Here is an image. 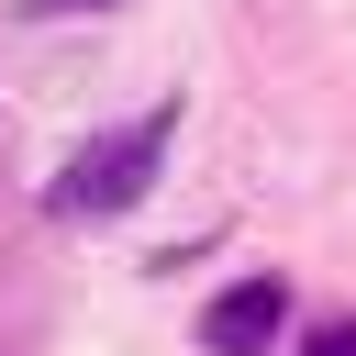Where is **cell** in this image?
<instances>
[{
    "mask_svg": "<svg viewBox=\"0 0 356 356\" xmlns=\"http://www.w3.org/2000/svg\"><path fill=\"white\" fill-rule=\"evenodd\" d=\"M300 356H356V312H345V323H323V334H312Z\"/></svg>",
    "mask_w": 356,
    "mask_h": 356,
    "instance_id": "obj_3",
    "label": "cell"
},
{
    "mask_svg": "<svg viewBox=\"0 0 356 356\" xmlns=\"http://www.w3.org/2000/svg\"><path fill=\"white\" fill-rule=\"evenodd\" d=\"M167 134H178V100H156V111L122 122V134H89V145L56 167V211H67V222H111V211H134V200L156 189V167H167Z\"/></svg>",
    "mask_w": 356,
    "mask_h": 356,
    "instance_id": "obj_1",
    "label": "cell"
},
{
    "mask_svg": "<svg viewBox=\"0 0 356 356\" xmlns=\"http://www.w3.org/2000/svg\"><path fill=\"white\" fill-rule=\"evenodd\" d=\"M22 11H100V0H22Z\"/></svg>",
    "mask_w": 356,
    "mask_h": 356,
    "instance_id": "obj_4",
    "label": "cell"
},
{
    "mask_svg": "<svg viewBox=\"0 0 356 356\" xmlns=\"http://www.w3.org/2000/svg\"><path fill=\"white\" fill-rule=\"evenodd\" d=\"M278 323H289V289H278V278H245V289H222V300L200 312V345H211V356H256Z\"/></svg>",
    "mask_w": 356,
    "mask_h": 356,
    "instance_id": "obj_2",
    "label": "cell"
}]
</instances>
